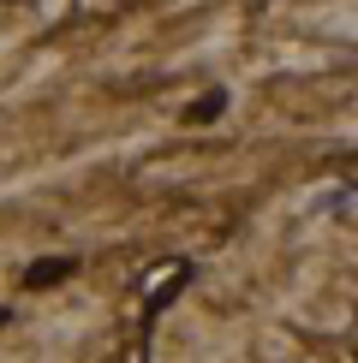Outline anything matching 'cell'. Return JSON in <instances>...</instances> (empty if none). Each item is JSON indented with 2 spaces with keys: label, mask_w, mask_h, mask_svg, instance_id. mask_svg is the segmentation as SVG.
<instances>
[{
  "label": "cell",
  "mask_w": 358,
  "mask_h": 363,
  "mask_svg": "<svg viewBox=\"0 0 358 363\" xmlns=\"http://www.w3.org/2000/svg\"><path fill=\"white\" fill-rule=\"evenodd\" d=\"M6 322H12V310H0V328H6Z\"/></svg>",
  "instance_id": "3957f363"
},
{
  "label": "cell",
  "mask_w": 358,
  "mask_h": 363,
  "mask_svg": "<svg viewBox=\"0 0 358 363\" xmlns=\"http://www.w3.org/2000/svg\"><path fill=\"white\" fill-rule=\"evenodd\" d=\"M221 108H227V96H221V89H203V96L185 108V119H191V125H215Z\"/></svg>",
  "instance_id": "7a4b0ae2"
},
{
  "label": "cell",
  "mask_w": 358,
  "mask_h": 363,
  "mask_svg": "<svg viewBox=\"0 0 358 363\" xmlns=\"http://www.w3.org/2000/svg\"><path fill=\"white\" fill-rule=\"evenodd\" d=\"M72 268H78L72 256H42V262H30V268H24V286H30V292H42V286H60Z\"/></svg>",
  "instance_id": "6da1fadb"
}]
</instances>
